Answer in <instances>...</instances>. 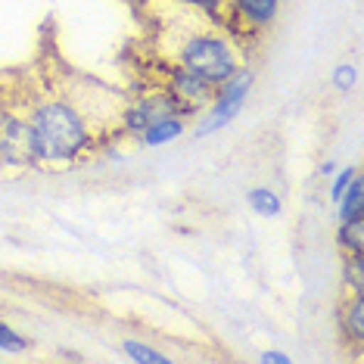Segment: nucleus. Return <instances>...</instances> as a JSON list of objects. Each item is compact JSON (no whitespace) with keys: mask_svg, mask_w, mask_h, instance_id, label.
<instances>
[{"mask_svg":"<svg viewBox=\"0 0 364 364\" xmlns=\"http://www.w3.org/2000/svg\"><path fill=\"white\" fill-rule=\"evenodd\" d=\"M125 355L131 361H153V364H165L168 361V355H162V352H153L150 346H140L137 339H125Z\"/></svg>","mask_w":364,"mask_h":364,"instance_id":"9b49d317","label":"nucleus"},{"mask_svg":"<svg viewBox=\"0 0 364 364\" xmlns=\"http://www.w3.org/2000/svg\"><path fill=\"white\" fill-rule=\"evenodd\" d=\"M181 134H184V119L168 115V119H159V122H153L150 128L140 131V144L144 146H159V144H168V140H175Z\"/></svg>","mask_w":364,"mask_h":364,"instance_id":"423d86ee","label":"nucleus"},{"mask_svg":"<svg viewBox=\"0 0 364 364\" xmlns=\"http://www.w3.org/2000/svg\"><path fill=\"white\" fill-rule=\"evenodd\" d=\"M358 175V168H343L336 175V181H333V190H330V200H339V196H343V190L352 184V178Z\"/></svg>","mask_w":364,"mask_h":364,"instance_id":"4468645a","label":"nucleus"},{"mask_svg":"<svg viewBox=\"0 0 364 364\" xmlns=\"http://www.w3.org/2000/svg\"><path fill=\"white\" fill-rule=\"evenodd\" d=\"M131 4H144V6H146V4H150V0H131Z\"/></svg>","mask_w":364,"mask_h":364,"instance_id":"dca6fc26","label":"nucleus"},{"mask_svg":"<svg viewBox=\"0 0 364 364\" xmlns=\"http://www.w3.org/2000/svg\"><path fill=\"white\" fill-rule=\"evenodd\" d=\"M336 240H339V250H343V252H358V255H364V218L339 221Z\"/></svg>","mask_w":364,"mask_h":364,"instance_id":"6e6552de","label":"nucleus"},{"mask_svg":"<svg viewBox=\"0 0 364 364\" xmlns=\"http://www.w3.org/2000/svg\"><path fill=\"white\" fill-rule=\"evenodd\" d=\"M252 85V72L246 69H237L234 75H230L228 81H221L218 85V94H215V100H212V112L205 115V122H200L196 125V137H205V134H212V131H218V128H225L234 115L243 109V100H246V90H250Z\"/></svg>","mask_w":364,"mask_h":364,"instance_id":"7ed1b4c3","label":"nucleus"},{"mask_svg":"<svg viewBox=\"0 0 364 364\" xmlns=\"http://www.w3.org/2000/svg\"><path fill=\"white\" fill-rule=\"evenodd\" d=\"M355 78H358V75H355L352 65H336V72H333V87L346 94V90L355 87Z\"/></svg>","mask_w":364,"mask_h":364,"instance_id":"ddd939ff","label":"nucleus"},{"mask_svg":"<svg viewBox=\"0 0 364 364\" xmlns=\"http://www.w3.org/2000/svg\"><path fill=\"white\" fill-rule=\"evenodd\" d=\"M187 19L178 28L162 31V50H156V56L162 60L184 65V69L203 75L212 85H221L234 75L237 69H243V53L234 38L228 35L218 22H212L205 13L193 10L184 4Z\"/></svg>","mask_w":364,"mask_h":364,"instance_id":"f03ea898","label":"nucleus"},{"mask_svg":"<svg viewBox=\"0 0 364 364\" xmlns=\"http://www.w3.org/2000/svg\"><path fill=\"white\" fill-rule=\"evenodd\" d=\"M0 349H6V352H22V349H28V339L19 336L16 330H10L6 324H0Z\"/></svg>","mask_w":364,"mask_h":364,"instance_id":"f8f14e48","label":"nucleus"},{"mask_svg":"<svg viewBox=\"0 0 364 364\" xmlns=\"http://www.w3.org/2000/svg\"><path fill=\"white\" fill-rule=\"evenodd\" d=\"M277 4L280 0H230V6H234V13L240 16V22L252 31L271 26V19L277 16Z\"/></svg>","mask_w":364,"mask_h":364,"instance_id":"20e7f679","label":"nucleus"},{"mask_svg":"<svg viewBox=\"0 0 364 364\" xmlns=\"http://www.w3.org/2000/svg\"><path fill=\"white\" fill-rule=\"evenodd\" d=\"M250 205H252V212L262 215V218H277L280 215V200H277L274 190H268V187L250 190Z\"/></svg>","mask_w":364,"mask_h":364,"instance_id":"1a4fd4ad","label":"nucleus"},{"mask_svg":"<svg viewBox=\"0 0 364 364\" xmlns=\"http://www.w3.org/2000/svg\"><path fill=\"white\" fill-rule=\"evenodd\" d=\"M10 97L28 119L41 165H72L125 134L128 97L41 53L28 75H10Z\"/></svg>","mask_w":364,"mask_h":364,"instance_id":"f257e3e1","label":"nucleus"},{"mask_svg":"<svg viewBox=\"0 0 364 364\" xmlns=\"http://www.w3.org/2000/svg\"><path fill=\"white\" fill-rule=\"evenodd\" d=\"M336 203H339V221L364 218V184L358 175L352 178V184L343 190V196H339Z\"/></svg>","mask_w":364,"mask_h":364,"instance_id":"0eeeda50","label":"nucleus"},{"mask_svg":"<svg viewBox=\"0 0 364 364\" xmlns=\"http://www.w3.org/2000/svg\"><path fill=\"white\" fill-rule=\"evenodd\" d=\"M262 361H264V364H289V358H287L284 352H264Z\"/></svg>","mask_w":364,"mask_h":364,"instance_id":"2eb2a0df","label":"nucleus"},{"mask_svg":"<svg viewBox=\"0 0 364 364\" xmlns=\"http://www.w3.org/2000/svg\"><path fill=\"white\" fill-rule=\"evenodd\" d=\"M343 274H346V284L352 287V293H364V255L346 252L343 255Z\"/></svg>","mask_w":364,"mask_h":364,"instance_id":"9d476101","label":"nucleus"},{"mask_svg":"<svg viewBox=\"0 0 364 364\" xmlns=\"http://www.w3.org/2000/svg\"><path fill=\"white\" fill-rule=\"evenodd\" d=\"M339 324H343V333L355 346L364 343V293H352V299L339 311Z\"/></svg>","mask_w":364,"mask_h":364,"instance_id":"39448f33","label":"nucleus"}]
</instances>
